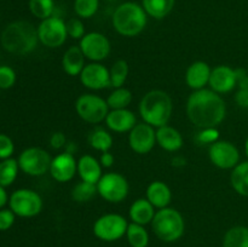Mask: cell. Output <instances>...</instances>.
<instances>
[{
    "mask_svg": "<svg viewBox=\"0 0 248 247\" xmlns=\"http://www.w3.org/2000/svg\"><path fill=\"white\" fill-rule=\"evenodd\" d=\"M188 118L196 127H217L225 118L227 106L219 93L213 90L194 91L186 102Z\"/></svg>",
    "mask_w": 248,
    "mask_h": 247,
    "instance_id": "6da1fadb",
    "label": "cell"
},
{
    "mask_svg": "<svg viewBox=\"0 0 248 247\" xmlns=\"http://www.w3.org/2000/svg\"><path fill=\"white\" fill-rule=\"evenodd\" d=\"M0 41L7 52L27 55L38 45V29L27 21L12 22L2 31Z\"/></svg>",
    "mask_w": 248,
    "mask_h": 247,
    "instance_id": "7a4b0ae2",
    "label": "cell"
},
{
    "mask_svg": "<svg viewBox=\"0 0 248 247\" xmlns=\"http://www.w3.org/2000/svg\"><path fill=\"white\" fill-rule=\"evenodd\" d=\"M173 111V103L169 93L161 90H153L144 94L140 103V114L144 123L153 127L167 125Z\"/></svg>",
    "mask_w": 248,
    "mask_h": 247,
    "instance_id": "3957f363",
    "label": "cell"
},
{
    "mask_svg": "<svg viewBox=\"0 0 248 247\" xmlns=\"http://www.w3.org/2000/svg\"><path fill=\"white\" fill-rule=\"evenodd\" d=\"M147 24L144 9L135 2H125L115 10L113 15V26L124 36H136L142 33Z\"/></svg>",
    "mask_w": 248,
    "mask_h": 247,
    "instance_id": "277c9868",
    "label": "cell"
},
{
    "mask_svg": "<svg viewBox=\"0 0 248 247\" xmlns=\"http://www.w3.org/2000/svg\"><path fill=\"white\" fill-rule=\"evenodd\" d=\"M154 234L164 242H174L184 234L186 223L181 213L174 208L165 207L155 212L152 220Z\"/></svg>",
    "mask_w": 248,
    "mask_h": 247,
    "instance_id": "5b68a950",
    "label": "cell"
},
{
    "mask_svg": "<svg viewBox=\"0 0 248 247\" xmlns=\"http://www.w3.org/2000/svg\"><path fill=\"white\" fill-rule=\"evenodd\" d=\"M127 227L128 223L125 217L118 213H107L94 222L93 234L102 241H118L125 236Z\"/></svg>",
    "mask_w": 248,
    "mask_h": 247,
    "instance_id": "8992f818",
    "label": "cell"
},
{
    "mask_svg": "<svg viewBox=\"0 0 248 247\" xmlns=\"http://www.w3.org/2000/svg\"><path fill=\"white\" fill-rule=\"evenodd\" d=\"M12 212L18 217L31 218L38 216L43 210V199L31 189H18L14 191L9 199Z\"/></svg>",
    "mask_w": 248,
    "mask_h": 247,
    "instance_id": "52a82bcc",
    "label": "cell"
},
{
    "mask_svg": "<svg viewBox=\"0 0 248 247\" xmlns=\"http://www.w3.org/2000/svg\"><path fill=\"white\" fill-rule=\"evenodd\" d=\"M75 109L80 118L90 124H98L106 120L109 106L106 99L92 93H84L75 102Z\"/></svg>",
    "mask_w": 248,
    "mask_h": 247,
    "instance_id": "ba28073f",
    "label": "cell"
},
{
    "mask_svg": "<svg viewBox=\"0 0 248 247\" xmlns=\"http://www.w3.org/2000/svg\"><path fill=\"white\" fill-rule=\"evenodd\" d=\"M17 161H18L19 170H22L24 173L33 177H39L50 171L52 159H51L50 154L43 148L31 147L24 149L19 154Z\"/></svg>",
    "mask_w": 248,
    "mask_h": 247,
    "instance_id": "9c48e42d",
    "label": "cell"
},
{
    "mask_svg": "<svg viewBox=\"0 0 248 247\" xmlns=\"http://www.w3.org/2000/svg\"><path fill=\"white\" fill-rule=\"evenodd\" d=\"M128 191L130 185L127 179L116 172L103 174L97 183V193L109 202H121L127 198Z\"/></svg>",
    "mask_w": 248,
    "mask_h": 247,
    "instance_id": "30bf717a",
    "label": "cell"
},
{
    "mask_svg": "<svg viewBox=\"0 0 248 247\" xmlns=\"http://www.w3.org/2000/svg\"><path fill=\"white\" fill-rule=\"evenodd\" d=\"M38 36L39 41L46 47H60L68 36L65 22L55 16L43 19L38 27Z\"/></svg>",
    "mask_w": 248,
    "mask_h": 247,
    "instance_id": "8fae6325",
    "label": "cell"
},
{
    "mask_svg": "<svg viewBox=\"0 0 248 247\" xmlns=\"http://www.w3.org/2000/svg\"><path fill=\"white\" fill-rule=\"evenodd\" d=\"M208 155L215 166L223 170L234 169L240 161L239 149L229 140H217L211 144Z\"/></svg>",
    "mask_w": 248,
    "mask_h": 247,
    "instance_id": "7c38bea8",
    "label": "cell"
},
{
    "mask_svg": "<svg viewBox=\"0 0 248 247\" xmlns=\"http://www.w3.org/2000/svg\"><path fill=\"white\" fill-rule=\"evenodd\" d=\"M80 48L85 57L93 62H101L106 60L110 53V43L106 35L97 31L85 34L80 40Z\"/></svg>",
    "mask_w": 248,
    "mask_h": 247,
    "instance_id": "4fadbf2b",
    "label": "cell"
},
{
    "mask_svg": "<svg viewBox=\"0 0 248 247\" xmlns=\"http://www.w3.org/2000/svg\"><path fill=\"white\" fill-rule=\"evenodd\" d=\"M156 143V131L149 124H137L128 135V144L137 154H148Z\"/></svg>",
    "mask_w": 248,
    "mask_h": 247,
    "instance_id": "5bb4252c",
    "label": "cell"
},
{
    "mask_svg": "<svg viewBox=\"0 0 248 247\" xmlns=\"http://www.w3.org/2000/svg\"><path fill=\"white\" fill-rule=\"evenodd\" d=\"M79 77L81 84L90 90H103L111 86L110 73L106 65L98 62L85 65Z\"/></svg>",
    "mask_w": 248,
    "mask_h": 247,
    "instance_id": "9a60e30c",
    "label": "cell"
},
{
    "mask_svg": "<svg viewBox=\"0 0 248 247\" xmlns=\"http://www.w3.org/2000/svg\"><path fill=\"white\" fill-rule=\"evenodd\" d=\"M48 172L55 181L64 183L74 178L75 173L78 172V161L70 152L62 153L53 157Z\"/></svg>",
    "mask_w": 248,
    "mask_h": 247,
    "instance_id": "2e32d148",
    "label": "cell"
},
{
    "mask_svg": "<svg viewBox=\"0 0 248 247\" xmlns=\"http://www.w3.org/2000/svg\"><path fill=\"white\" fill-rule=\"evenodd\" d=\"M208 84L211 89L217 93H228L237 85L235 69L228 65H218L213 68Z\"/></svg>",
    "mask_w": 248,
    "mask_h": 247,
    "instance_id": "e0dca14e",
    "label": "cell"
},
{
    "mask_svg": "<svg viewBox=\"0 0 248 247\" xmlns=\"http://www.w3.org/2000/svg\"><path fill=\"white\" fill-rule=\"evenodd\" d=\"M137 119L133 111L126 109H111L106 118V124L111 131L119 133L130 132L136 125Z\"/></svg>",
    "mask_w": 248,
    "mask_h": 247,
    "instance_id": "ac0fdd59",
    "label": "cell"
},
{
    "mask_svg": "<svg viewBox=\"0 0 248 247\" xmlns=\"http://www.w3.org/2000/svg\"><path fill=\"white\" fill-rule=\"evenodd\" d=\"M211 72H212L211 67L203 61H196L191 63L186 73V85L195 91L205 89L206 85L210 82Z\"/></svg>",
    "mask_w": 248,
    "mask_h": 247,
    "instance_id": "d6986e66",
    "label": "cell"
},
{
    "mask_svg": "<svg viewBox=\"0 0 248 247\" xmlns=\"http://www.w3.org/2000/svg\"><path fill=\"white\" fill-rule=\"evenodd\" d=\"M78 173L81 181L93 184L98 183L101 177L103 176L101 162L92 155H82L78 160Z\"/></svg>",
    "mask_w": 248,
    "mask_h": 247,
    "instance_id": "ffe728a7",
    "label": "cell"
},
{
    "mask_svg": "<svg viewBox=\"0 0 248 247\" xmlns=\"http://www.w3.org/2000/svg\"><path fill=\"white\" fill-rule=\"evenodd\" d=\"M147 199L154 207L161 208L167 207L172 200V191L166 183L161 181H154L148 185Z\"/></svg>",
    "mask_w": 248,
    "mask_h": 247,
    "instance_id": "44dd1931",
    "label": "cell"
},
{
    "mask_svg": "<svg viewBox=\"0 0 248 247\" xmlns=\"http://www.w3.org/2000/svg\"><path fill=\"white\" fill-rule=\"evenodd\" d=\"M156 143L167 152H177L183 147V137L177 128L165 125L157 128Z\"/></svg>",
    "mask_w": 248,
    "mask_h": 247,
    "instance_id": "7402d4cb",
    "label": "cell"
},
{
    "mask_svg": "<svg viewBox=\"0 0 248 247\" xmlns=\"http://www.w3.org/2000/svg\"><path fill=\"white\" fill-rule=\"evenodd\" d=\"M62 67L70 77L80 75L85 67V55L80 46H72L65 51L62 58Z\"/></svg>",
    "mask_w": 248,
    "mask_h": 247,
    "instance_id": "603a6c76",
    "label": "cell"
},
{
    "mask_svg": "<svg viewBox=\"0 0 248 247\" xmlns=\"http://www.w3.org/2000/svg\"><path fill=\"white\" fill-rule=\"evenodd\" d=\"M154 208L155 207L148 201V199H137L131 205L130 211H128L131 220L140 225L149 224L155 216Z\"/></svg>",
    "mask_w": 248,
    "mask_h": 247,
    "instance_id": "cb8c5ba5",
    "label": "cell"
},
{
    "mask_svg": "<svg viewBox=\"0 0 248 247\" xmlns=\"http://www.w3.org/2000/svg\"><path fill=\"white\" fill-rule=\"evenodd\" d=\"M230 182L237 194L248 196V161L239 162L232 169Z\"/></svg>",
    "mask_w": 248,
    "mask_h": 247,
    "instance_id": "d4e9b609",
    "label": "cell"
},
{
    "mask_svg": "<svg viewBox=\"0 0 248 247\" xmlns=\"http://www.w3.org/2000/svg\"><path fill=\"white\" fill-rule=\"evenodd\" d=\"M223 247H248V228L244 225L230 228L223 237Z\"/></svg>",
    "mask_w": 248,
    "mask_h": 247,
    "instance_id": "484cf974",
    "label": "cell"
},
{
    "mask_svg": "<svg viewBox=\"0 0 248 247\" xmlns=\"http://www.w3.org/2000/svg\"><path fill=\"white\" fill-rule=\"evenodd\" d=\"M174 6V0H143L144 11L154 18H164Z\"/></svg>",
    "mask_w": 248,
    "mask_h": 247,
    "instance_id": "4316f807",
    "label": "cell"
},
{
    "mask_svg": "<svg viewBox=\"0 0 248 247\" xmlns=\"http://www.w3.org/2000/svg\"><path fill=\"white\" fill-rule=\"evenodd\" d=\"M126 239L131 247H148L149 245V234L145 230L144 225L131 223L127 227Z\"/></svg>",
    "mask_w": 248,
    "mask_h": 247,
    "instance_id": "83f0119b",
    "label": "cell"
},
{
    "mask_svg": "<svg viewBox=\"0 0 248 247\" xmlns=\"http://www.w3.org/2000/svg\"><path fill=\"white\" fill-rule=\"evenodd\" d=\"M18 161L12 157L5 159L0 162V184L2 186H9L16 181L18 174Z\"/></svg>",
    "mask_w": 248,
    "mask_h": 247,
    "instance_id": "f1b7e54d",
    "label": "cell"
},
{
    "mask_svg": "<svg viewBox=\"0 0 248 247\" xmlns=\"http://www.w3.org/2000/svg\"><path fill=\"white\" fill-rule=\"evenodd\" d=\"M132 102V92L126 87H118L107 98L110 109H126Z\"/></svg>",
    "mask_w": 248,
    "mask_h": 247,
    "instance_id": "f546056e",
    "label": "cell"
},
{
    "mask_svg": "<svg viewBox=\"0 0 248 247\" xmlns=\"http://www.w3.org/2000/svg\"><path fill=\"white\" fill-rule=\"evenodd\" d=\"M89 142L93 149L104 153L109 152V149L113 145V137H111L110 133L107 132L103 128H97L90 135Z\"/></svg>",
    "mask_w": 248,
    "mask_h": 247,
    "instance_id": "4dcf8cb0",
    "label": "cell"
},
{
    "mask_svg": "<svg viewBox=\"0 0 248 247\" xmlns=\"http://www.w3.org/2000/svg\"><path fill=\"white\" fill-rule=\"evenodd\" d=\"M97 193V184L89 183V182L81 181L73 188L72 198L77 202L84 203L89 202L94 198Z\"/></svg>",
    "mask_w": 248,
    "mask_h": 247,
    "instance_id": "1f68e13d",
    "label": "cell"
},
{
    "mask_svg": "<svg viewBox=\"0 0 248 247\" xmlns=\"http://www.w3.org/2000/svg\"><path fill=\"white\" fill-rule=\"evenodd\" d=\"M110 84L111 86L118 89V87H123L125 84L126 79L128 75V63L125 60H119L111 65L110 70Z\"/></svg>",
    "mask_w": 248,
    "mask_h": 247,
    "instance_id": "d6a6232c",
    "label": "cell"
},
{
    "mask_svg": "<svg viewBox=\"0 0 248 247\" xmlns=\"http://www.w3.org/2000/svg\"><path fill=\"white\" fill-rule=\"evenodd\" d=\"M29 10L38 18L46 19L52 15L53 1L52 0H29Z\"/></svg>",
    "mask_w": 248,
    "mask_h": 247,
    "instance_id": "836d02e7",
    "label": "cell"
},
{
    "mask_svg": "<svg viewBox=\"0 0 248 247\" xmlns=\"http://www.w3.org/2000/svg\"><path fill=\"white\" fill-rule=\"evenodd\" d=\"M75 12L82 18H90L98 10V0H75Z\"/></svg>",
    "mask_w": 248,
    "mask_h": 247,
    "instance_id": "e575fe53",
    "label": "cell"
},
{
    "mask_svg": "<svg viewBox=\"0 0 248 247\" xmlns=\"http://www.w3.org/2000/svg\"><path fill=\"white\" fill-rule=\"evenodd\" d=\"M16 82V73L9 65H0V89L7 90Z\"/></svg>",
    "mask_w": 248,
    "mask_h": 247,
    "instance_id": "d590c367",
    "label": "cell"
},
{
    "mask_svg": "<svg viewBox=\"0 0 248 247\" xmlns=\"http://www.w3.org/2000/svg\"><path fill=\"white\" fill-rule=\"evenodd\" d=\"M67 27V34L68 36L73 39H80L81 40L85 36V27L80 19L72 18L65 23Z\"/></svg>",
    "mask_w": 248,
    "mask_h": 247,
    "instance_id": "8d00e7d4",
    "label": "cell"
},
{
    "mask_svg": "<svg viewBox=\"0 0 248 247\" xmlns=\"http://www.w3.org/2000/svg\"><path fill=\"white\" fill-rule=\"evenodd\" d=\"M15 152L14 140L9 136L0 133V159L5 160L11 157V155Z\"/></svg>",
    "mask_w": 248,
    "mask_h": 247,
    "instance_id": "74e56055",
    "label": "cell"
},
{
    "mask_svg": "<svg viewBox=\"0 0 248 247\" xmlns=\"http://www.w3.org/2000/svg\"><path fill=\"white\" fill-rule=\"evenodd\" d=\"M198 140L203 144H213L217 140H219V131L216 127L201 128L198 135Z\"/></svg>",
    "mask_w": 248,
    "mask_h": 247,
    "instance_id": "f35d334b",
    "label": "cell"
},
{
    "mask_svg": "<svg viewBox=\"0 0 248 247\" xmlns=\"http://www.w3.org/2000/svg\"><path fill=\"white\" fill-rule=\"evenodd\" d=\"M16 215L11 208H0V232L9 230L14 225Z\"/></svg>",
    "mask_w": 248,
    "mask_h": 247,
    "instance_id": "ab89813d",
    "label": "cell"
},
{
    "mask_svg": "<svg viewBox=\"0 0 248 247\" xmlns=\"http://www.w3.org/2000/svg\"><path fill=\"white\" fill-rule=\"evenodd\" d=\"M67 143V138H65L64 133L63 132H55L52 133L50 138V145L53 149H61L63 148Z\"/></svg>",
    "mask_w": 248,
    "mask_h": 247,
    "instance_id": "60d3db41",
    "label": "cell"
},
{
    "mask_svg": "<svg viewBox=\"0 0 248 247\" xmlns=\"http://www.w3.org/2000/svg\"><path fill=\"white\" fill-rule=\"evenodd\" d=\"M235 101L242 108H248V90L240 89L235 94Z\"/></svg>",
    "mask_w": 248,
    "mask_h": 247,
    "instance_id": "b9f144b4",
    "label": "cell"
},
{
    "mask_svg": "<svg viewBox=\"0 0 248 247\" xmlns=\"http://www.w3.org/2000/svg\"><path fill=\"white\" fill-rule=\"evenodd\" d=\"M99 162H101L102 167H106V169H109V167L113 166L114 164V155L109 152L102 153L101 159H99Z\"/></svg>",
    "mask_w": 248,
    "mask_h": 247,
    "instance_id": "7bdbcfd3",
    "label": "cell"
},
{
    "mask_svg": "<svg viewBox=\"0 0 248 247\" xmlns=\"http://www.w3.org/2000/svg\"><path fill=\"white\" fill-rule=\"evenodd\" d=\"M7 201H9V199H7V193L5 190V186L0 184V208L4 207L7 203Z\"/></svg>",
    "mask_w": 248,
    "mask_h": 247,
    "instance_id": "ee69618b",
    "label": "cell"
},
{
    "mask_svg": "<svg viewBox=\"0 0 248 247\" xmlns=\"http://www.w3.org/2000/svg\"><path fill=\"white\" fill-rule=\"evenodd\" d=\"M245 150H246V155H247V157H248V138H247V140H246V144H245Z\"/></svg>",
    "mask_w": 248,
    "mask_h": 247,
    "instance_id": "f6af8a7d",
    "label": "cell"
},
{
    "mask_svg": "<svg viewBox=\"0 0 248 247\" xmlns=\"http://www.w3.org/2000/svg\"><path fill=\"white\" fill-rule=\"evenodd\" d=\"M247 73H248V68H247Z\"/></svg>",
    "mask_w": 248,
    "mask_h": 247,
    "instance_id": "bcb514c9",
    "label": "cell"
}]
</instances>
